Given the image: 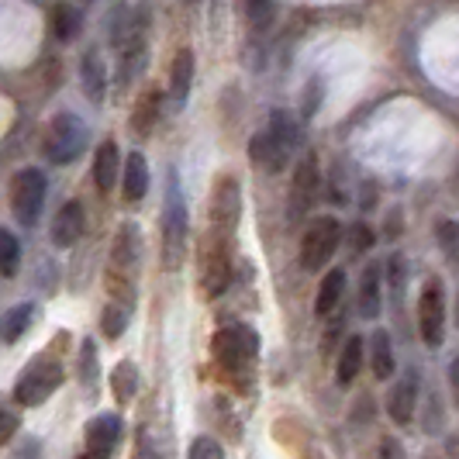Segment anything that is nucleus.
Returning <instances> with one entry per match:
<instances>
[{"label": "nucleus", "mask_w": 459, "mask_h": 459, "mask_svg": "<svg viewBox=\"0 0 459 459\" xmlns=\"http://www.w3.org/2000/svg\"><path fill=\"white\" fill-rule=\"evenodd\" d=\"M149 28H152L149 4L115 7V14H111V46L117 48V69L125 73L121 83L135 80L142 66H145V59H149Z\"/></svg>", "instance_id": "obj_1"}, {"label": "nucleus", "mask_w": 459, "mask_h": 459, "mask_svg": "<svg viewBox=\"0 0 459 459\" xmlns=\"http://www.w3.org/2000/svg\"><path fill=\"white\" fill-rule=\"evenodd\" d=\"M211 356L229 377H249L259 359V335L242 322L221 325L211 339Z\"/></svg>", "instance_id": "obj_2"}, {"label": "nucleus", "mask_w": 459, "mask_h": 459, "mask_svg": "<svg viewBox=\"0 0 459 459\" xmlns=\"http://www.w3.org/2000/svg\"><path fill=\"white\" fill-rule=\"evenodd\" d=\"M186 235H190V218H186L184 190H180V177L169 169V186H166V201H162V270L184 266Z\"/></svg>", "instance_id": "obj_3"}, {"label": "nucleus", "mask_w": 459, "mask_h": 459, "mask_svg": "<svg viewBox=\"0 0 459 459\" xmlns=\"http://www.w3.org/2000/svg\"><path fill=\"white\" fill-rule=\"evenodd\" d=\"M63 380H66L63 359H59L56 352H39V356L22 369V377H18V384H14V404H22V408H39V404H46L48 397L63 387Z\"/></svg>", "instance_id": "obj_4"}, {"label": "nucleus", "mask_w": 459, "mask_h": 459, "mask_svg": "<svg viewBox=\"0 0 459 459\" xmlns=\"http://www.w3.org/2000/svg\"><path fill=\"white\" fill-rule=\"evenodd\" d=\"M138 259H142V231L138 225L125 221L115 235V249H111V266H108V290L115 300H128L135 294Z\"/></svg>", "instance_id": "obj_5"}, {"label": "nucleus", "mask_w": 459, "mask_h": 459, "mask_svg": "<svg viewBox=\"0 0 459 459\" xmlns=\"http://www.w3.org/2000/svg\"><path fill=\"white\" fill-rule=\"evenodd\" d=\"M87 149V125L83 117L73 115V111H59L46 125V135H42V156L56 166H66V162L80 160Z\"/></svg>", "instance_id": "obj_6"}, {"label": "nucleus", "mask_w": 459, "mask_h": 459, "mask_svg": "<svg viewBox=\"0 0 459 459\" xmlns=\"http://www.w3.org/2000/svg\"><path fill=\"white\" fill-rule=\"evenodd\" d=\"M339 242H342V225H339V218H332V214L311 218L304 235H300V266H304L307 273H318L322 266L332 263Z\"/></svg>", "instance_id": "obj_7"}, {"label": "nucleus", "mask_w": 459, "mask_h": 459, "mask_svg": "<svg viewBox=\"0 0 459 459\" xmlns=\"http://www.w3.org/2000/svg\"><path fill=\"white\" fill-rule=\"evenodd\" d=\"M46 194L48 180L39 166H24L11 177V211H14L18 225H24V229L39 225L42 207H46Z\"/></svg>", "instance_id": "obj_8"}, {"label": "nucleus", "mask_w": 459, "mask_h": 459, "mask_svg": "<svg viewBox=\"0 0 459 459\" xmlns=\"http://www.w3.org/2000/svg\"><path fill=\"white\" fill-rule=\"evenodd\" d=\"M418 332L429 349H442L446 342V287L438 276H429L418 294Z\"/></svg>", "instance_id": "obj_9"}, {"label": "nucleus", "mask_w": 459, "mask_h": 459, "mask_svg": "<svg viewBox=\"0 0 459 459\" xmlns=\"http://www.w3.org/2000/svg\"><path fill=\"white\" fill-rule=\"evenodd\" d=\"M231 283V238L207 231V242L201 246V287L207 298L225 294Z\"/></svg>", "instance_id": "obj_10"}, {"label": "nucleus", "mask_w": 459, "mask_h": 459, "mask_svg": "<svg viewBox=\"0 0 459 459\" xmlns=\"http://www.w3.org/2000/svg\"><path fill=\"white\" fill-rule=\"evenodd\" d=\"M242 218V186L235 177H218V184L211 190V211H207V225L218 235H235Z\"/></svg>", "instance_id": "obj_11"}, {"label": "nucleus", "mask_w": 459, "mask_h": 459, "mask_svg": "<svg viewBox=\"0 0 459 459\" xmlns=\"http://www.w3.org/2000/svg\"><path fill=\"white\" fill-rule=\"evenodd\" d=\"M322 194V173H318V160L315 156H304L294 169V184H290V201H287V211H290V221H300L315 201Z\"/></svg>", "instance_id": "obj_12"}, {"label": "nucleus", "mask_w": 459, "mask_h": 459, "mask_svg": "<svg viewBox=\"0 0 459 459\" xmlns=\"http://www.w3.org/2000/svg\"><path fill=\"white\" fill-rule=\"evenodd\" d=\"M125 436V418L115 411H100L93 414L83 429V442H87V453L97 459H111L117 449V442Z\"/></svg>", "instance_id": "obj_13"}, {"label": "nucleus", "mask_w": 459, "mask_h": 459, "mask_svg": "<svg viewBox=\"0 0 459 459\" xmlns=\"http://www.w3.org/2000/svg\"><path fill=\"white\" fill-rule=\"evenodd\" d=\"M83 231H87V211L80 201H66V204L56 211V218H52V246L56 249H69V246H76L80 238H83Z\"/></svg>", "instance_id": "obj_14"}, {"label": "nucleus", "mask_w": 459, "mask_h": 459, "mask_svg": "<svg viewBox=\"0 0 459 459\" xmlns=\"http://www.w3.org/2000/svg\"><path fill=\"white\" fill-rule=\"evenodd\" d=\"M414 408H418V373L408 369L391 387V394H387V414H391L394 425L404 429V425H411Z\"/></svg>", "instance_id": "obj_15"}, {"label": "nucleus", "mask_w": 459, "mask_h": 459, "mask_svg": "<svg viewBox=\"0 0 459 459\" xmlns=\"http://www.w3.org/2000/svg\"><path fill=\"white\" fill-rule=\"evenodd\" d=\"M384 266L380 263H367V270L359 276V298H356V307L367 322H377L380 318V307H384Z\"/></svg>", "instance_id": "obj_16"}, {"label": "nucleus", "mask_w": 459, "mask_h": 459, "mask_svg": "<svg viewBox=\"0 0 459 459\" xmlns=\"http://www.w3.org/2000/svg\"><path fill=\"white\" fill-rule=\"evenodd\" d=\"M249 160H253V166L263 169V173H283L287 162L294 160V156H290L270 132H259V135H253V142H249Z\"/></svg>", "instance_id": "obj_17"}, {"label": "nucleus", "mask_w": 459, "mask_h": 459, "mask_svg": "<svg viewBox=\"0 0 459 459\" xmlns=\"http://www.w3.org/2000/svg\"><path fill=\"white\" fill-rule=\"evenodd\" d=\"M194 52L190 48H180L177 56H173V66H169V104L177 108V111H184L186 108V97H190V87H194Z\"/></svg>", "instance_id": "obj_18"}, {"label": "nucleus", "mask_w": 459, "mask_h": 459, "mask_svg": "<svg viewBox=\"0 0 459 459\" xmlns=\"http://www.w3.org/2000/svg\"><path fill=\"white\" fill-rule=\"evenodd\" d=\"M117 173H121V152H117V142L111 138H104L100 145H97V152H93V184L100 194H111L117 184Z\"/></svg>", "instance_id": "obj_19"}, {"label": "nucleus", "mask_w": 459, "mask_h": 459, "mask_svg": "<svg viewBox=\"0 0 459 459\" xmlns=\"http://www.w3.org/2000/svg\"><path fill=\"white\" fill-rule=\"evenodd\" d=\"M80 87L87 93V100L104 104V93H108V66H104V56H100L97 48H87L83 59H80Z\"/></svg>", "instance_id": "obj_20"}, {"label": "nucleus", "mask_w": 459, "mask_h": 459, "mask_svg": "<svg viewBox=\"0 0 459 459\" xmlns=\"http://www.w3.org/2000/svg\"><path fill=\"white\" fill-rule=\"evenodd\" d=\"M121 194L132 204H138L149 194V162L142 152H128V160L121 166Z\"/></svg>", "instance_id": "obj_21"}, {"label": "nucleus", "mask_w": 459, "mask_h": 459, "mask_svg": "<svg viewBox=\"0 0 459 459\" xmlns=\"http://www.w3.org/2000/svg\"><path fill=\"white\" fill-rule=\"evenodd\" d=\"M266 132H270L290 156L304 145V125H300V117H294V111H287V108H276L273 115H270Z\"/></svg>", "instance_id": "obj_22"}, {"label": "nucleus", "mask_w": 459, "mask_h": 459, "mask_svg": "<svg viewBox=\"0 0 459 459\" xmlns=\"http://www.w3.org/2000/svg\"><path fill=\"white\" fill-rule=\"evenodd\" d=\"M369 369L377 380H391L394 369H397V359H394V342L387 328H377L369 335Z\"/></svg>", "instance_id": "obj_23"}, {"label": "nucleus", "mask_w": 459, "mask_h": 459, "mask_svg": "<svg viewBox=\"0 0 459 459\" xmlns=\"http://www.w3.org/2000/svg\"><path fill=\"white\" fill-rule=\"evenodd\" d=\"M345 294V270H328L322 276V283H318V298H315V315L318 318H328L335 307H339V300Z\"/></svg>", "instance_id": "obj_24"}, {"label": "nucleus", "mask_w": 459, "mask_h": 459, "mask_svg": "<svg viewBox=\"0 0 459 459\" xmlns=\"http://www.w3.org/2000/svg\"><path fill=\"white\" fill-rule=\"evenodd\" d=\"M363 339L359 335H349L342 345V352H339V363H335V380H339V387H349L356 377H359V369H363Z\"/></svg>", "instance_id": "obj_25"}, {"label": "nucleus", "mask_w": 459, "mask_h": 459, "mask_svg": "<svg viewBox=\"0 0 459 459\" xmlns=\"http://www.w3.org/2000/svg\"><path fill=\"white\" fill-rule=\"evenodd\" d=\"M80 31H83V14H80V7H73V4H56V11H52V35H56L59 42H76Z\"/></svg>", "instance_id": "obj_26"}, {"label": "nucleus", "mask_w": 459, "mask_h": 459, "mask_svg": "<svg viewBox=\"0 0 459 459\" xmlns=\"http://www.w3.org/2000/svg\"><path fill=\"white\" fill-rule=\"evenodd\" d=\"M160 108H162V97L160 91H149L138 97L135 104V115H132V132L138 138H145L152 128H156V121H160Z\"/></svg>", "instance_id": "obj_27"}, {"label": "nucleus", "mask_w": 459, "mask_h": 459, "mask_svg": "<svg viewBox=\"0 0 459 459\" xmlns=\"http://www.w3.org/2000/svg\"><path fill=\"white\" fill-rule=\"evenodd\" d=\"M31 318H35V304H31V300L14 304V307L4 315V322H0V339H4V342H18L24 332L31 328Z\"/></svg>", "instance_id": "obj_28"}, {"label": "nucleus", "mask_w": 459, "mask_h": 459, "mask_svg": "<svg viewBox=\"0 0 459 459\" xmlns=\"http://www.w3.org/2000/svg\"><path fill=\"white\" fill-rule=\"evenodd\" d=\"M111 391H115L117 404H132L138 394V369L135 363L121 359L115 369H111Z\"/></svg>", "instance_id": "obj_29"}, {"label": "nucleus", "mask_w": 459, "mask_h": 459, "mask_svg": "<svg viewBox=\"0 0 459 459\" xmlns=\"http://www.w3.org/2000/svg\"><path fill=\"white\" fill-rule=\"evenodd\" d=\"M128 322H132V304L128 300L111 298V304L100 311V328H104L108 339H121L128 332Z\"/></svg>", "instance_id": "obj_30"}, {"label": "nucleus", "mask_w": 459, "mask_h": 459, "mask_svg": "<svg viewBox=\"0 0 459 459\" xmlns=\"http://www.w3.org/2000/svg\"><path fill=\"white\" fill-rule=\"evenodd\" d=\"M22 266V242L11 229H0V276H14Z\"/></svg>", "instance_id": "obj_31"}, {"label": "nucleus", "mask_w": 459, "mask_h": 459, "mask_svg": "<svg viewBox=\"0 0 459 459\" xmlns=\"http://www.w3.org/2000/svg\"><path fill=\"white\" fill-rule=\"evenodd\" d=\"M97 367H100V363H97V342H93V339H83L76 377H80V384H83L87 394H97Z\"/></svg>", "instance_id": "obj_32"}, {"label": "nucleus", "mask_w": 459, "mask_h": 459, "mask_svg": "<svg viewBox=\"0 0 459 459\" xmlns=\"http://www.w3.org/2000/svg\"><path fill=\"white\" fill-rule=\"evenodd\" d=\"M436 242H438V249H442V255H446L449 263H459V221H453V218L438 221Z\"/></svg>", "instance_id": "obj_33"}, {"label": "nucleus", "mask_w": 459, "mask_h": 459, "mask_svg": "<svg viewBox=\"0 0 459 459\" xmlns=\"http://www.w3.org/2000/svg\"><path fill=\"white\" fill-rule=\"evenodd\" d=\"M18 432H22V414H18V408L11 401L0 397V449L11 446Z\"/></svg>", "instance_id": "obj_34"}, {"label": "nucleus", "mask_w": 459, "mask_h": 459, "mask_svg": "<svg viewBox=\"0 0 459 459\" xmlns=\"http://www.w3.org/2000/svg\"><path fill=\"white\" fill-rule=\"evenodd\" d=\"M384 270H387V276H391L394 298H404V287H408V259H404L401 253L391 255V263H387Z\"/></svg>", "instance_id": "obj_35"}, {"label": "nucleus", "mask_w": 459, "mask_h": 459, "mask_svg": "<svg viewBox=\"0 0 459 459\" xmlns=\"http://www.w3.org/2000/svg\"><path fill=\"white\" fill-rule=\"evenodd\" d=\"M186 459H225V449H221V442L211 436H197L190 442V453Z\"/></svg>", "instance_id": "obj_36"}, {"label": "nucleus", "mask_w": 459, "mask_h": 459, "mask_svg": "<svg viewBox=\"0 0 459 459\" xmlns=\"http://www.w3.org/2000/svg\"><path fill=\"white\" fill-rule=\"evenodd\" d=\"M373 242H377V235H373L369 225H363V221L349 225V249L352 253H367V249H373Z\"/></svg>", "instance_id": "obj_37"}, {"label": "nucleus", "mask_w": 459, "mask_h": 459, "mask_svg": "<svg viewBox=\"0 0 459 459\" xmlns=\"http://www.w3.org/2000/svg\"><path fill=\"white\" fill-rule=\"evenodd\" d=\"M246 18L253 28H266L273 18V0H246Z\"/></svg>", "instance_id": "obj_38"}, {"label": "nucleus", "mask_w": 459, "mask_h": 459, "mask_svg": "<svg viewBox=\"0 0 459 459\" xmlns=\"http://www.w3.org/2000/svg\"><path fill=\"white\" fill-rule=\"evenodd\" d=\"M377 459H408V456H404V446H401L397 438L384 436L380 438V453H377Z\"/></svg>", "instance_id": "obj_39"}, {"label": "nucleus", "mask_w": 459, "mask_h": 459, "mask_svg": "<svg viewBox=\"0 0 459 459\" xmlns=\"http://www.w3.org/2000/svg\"><path fill=\"white\" fill-rule=\"evenodd\" d=\"M449 391H453V401L459 404V356L449 363Z\"/></svg>", "instance_id": "obj_40"}, {"label": "nucleus", "mask_w": 459, "mask_h": 459, "mask_svg": "<svg viewBox=\"0 0 459 459\" xmlns=\"http://www.w3.org/2000/svg\"><path fill=\"white\" fill-rule=\"evenodd\" d=\"M135 459H156V453H152V442H149V436H142V438H138Z\"/></svg>", "instance_id": "obj_41"}, {"label": "nucleus", "mask_w": 459, "mask_h": 459, "mask_svg": "<svg viewBox=\"0 0 459 459\" xmlns=\"http://www.w3.org/2000/svg\"><path fill=\"white\" fill-rule=\"evenodd\" d=\"M401 214H404V211H401V207H394V214H391V225H387V235H397V231H401Z\"/></svg>", "instance_id": "obj_42"}, {"label": "nucleus", "mask_w": 459, "mask_h": 459, "mask_svg": "<svg viewBox=\"0 0 459 459\" xmlns=\"http://www.w3.org/2000/svg\"><path fill=\"white\" fill-rule=\"evenodd\" d=\"M449 456L459 459V438H453V442H449Z\"/></svg>", "instance_id": "obj_43"}, {"label": "nucleus", "mask_w": 459, "mask_h": 459, "mask_svg": "<svg viewBox=\"0 0 459 459\" xmlns=\"http://www.w3.org/2000/svg\"><path fill=\"white\" fill-rule=\"evenodd\" d=\"M80 459H97V456H91V453H83V456H80Z\"/></svg>", "instance_id": "obj_44"}, {"label": "nucleus", "mask_w": 459, "mask_h": 459, "mask_svg": "<svg viewBox=\"0 0 459 459\" xmlns=\"http://www.w3.org/2000/svg\"><path fill=\"white\" fill-rule=\"evenodd\" d=\"M184 4H197V0H184Z\"/></svg>", "instance_id": "obj_45"}, {"label": "nucleus", "mask_w": 459, "mask_h": 459, "mask_svg": "<svg viewBox=\"0 0 459 459\" xmlns=\"http://www.w3.org/2000/svg\"><path fill=\"white\" fill-rule=\"evenodd\" d=\"M456 315H459V300H456Z\"/></svg>", "instance_id": "obj_46"}, {"label": "nucleus", "mask_w": 459, "mask_h": 459, "mask_svg": "<svg viewBox=\"0 0 459 459\" xmlns=\"http://www.w3.org/2000/svg\"><path fill=\"white\" fill-rule=\"evenodd\" d=\"M425 459H438V456H425Z\"/></svg>", "instance_id": "obj_47"}]
</instances>
